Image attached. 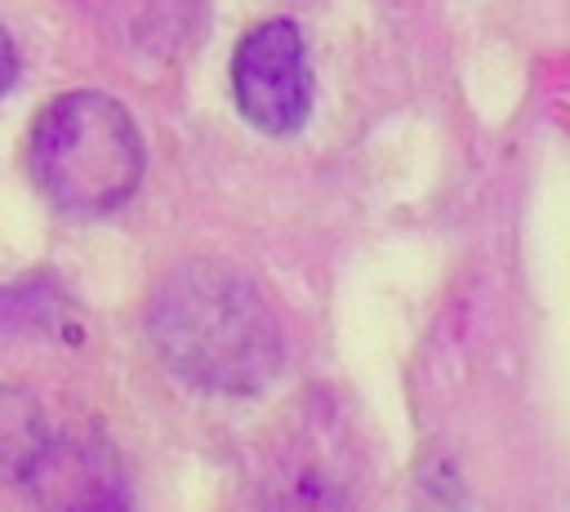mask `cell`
<instances>
[{"instance_id":"cell-4","label":"cell","mask_w":570,"mask_h":512,"mask_svg":"<svg viewBox=\"0 0 570 512\" xmlns=\"http://www.w3.org/2000/svg\"><path fill=\"white\" fill-rule=\"evenodd\" d=\"M18 481L31 512H129V476L98 436H49Z\"/></svg>"},{"instance_id":"cell-1","label":"cell","mask_w":570,"mask_h":512,"mask_svg":"<svg viewBox=\"0 0 570 512\" xmlns=\"http://www.w3.org/2000/svg\"><path fill=\"white\" fill-rule=\"evenodd\" d=\"M147 338L174 378L214 396H258L285 370L272 303L245 272L214 258L183 263L156 285Z\"/></svg>"},{"instance_id":"cell-7","label":"cell","mask_w":570,"mask_h":512,"mask_svg":"<svg viewBox=\"0 0 570 512\" xmlns=\"http://www.w3.org/2000/svg\"><path fill=\"white\" fill-rule=\"evenodd\" d=\"M13 80H18V49H13L9 31L0 27V93H4Z\"/></svg>"},{"instance_id":"cell-3","label":"cell","mask_w":570,"mask_h":512,"mask_svg":"<svg viewBox=\"0 0 570 512\" xmlns=\"http://www.w3.org/2000/svg\"><path fill=\"white\" fill-rule=\"evenodd\" d=\"M232 93L240 116L272 138H289L307 125L316 80L303 27L294 18H263L240 36L232 53Z\"/></svg>"},{"instance_id":"cell-2","label":"cell","mask_w":570,"mask_h":512,"mask_svg":"<svg viewBox=\"0 0 570 512\" xmlns=\"http://www.w3.org/2000/svg\"><path fill=\"white\" fill-rule=\"evenodd\" d=\"M27 165L49 205L98 218L134 196L142 178V134L111 93L71 89L36 116Z\"/></svg>"},{"instance_id":"cell-6","label":"cell","mask_w":570,"mask_h":512,"mask_svg":"<svg viewBox=\"0 0 570 512\" xmlns=\"http://www.w3.org/2000/svg\"><path fill=\"white\" fill-rule=\"evenodd\" d=\"M249 512H343V494L325 476L298 472V476L281 481L276 490H267Z\"/></svg>"},{"instance_id":"cell-5","label":"cell","mask_w":570,"mask_h":512,"mask_svg":"<svg viewBox=\"0 0 570 512\" xmlns=\"http://www.w3.org/2000/svg\"><path fill=\"white\" fill-rule=\"evenodd\" d=\"M49 436L53 432H49L40 405L27 392L0 383V476H22Z\"/></svg>"}]
</instances>
